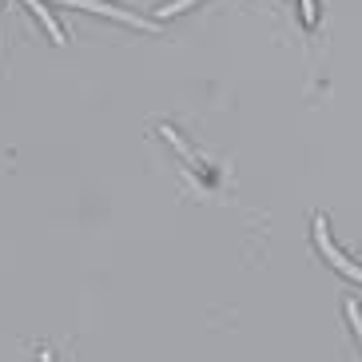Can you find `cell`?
Segmentation results:
<instances>
[{"mask_svg": "<svg viewBox=\"0 0 362 362\" xmlns=\"http://www.w3.org/2000/svg\"><path fill=\"white\" fill-rule=\"evenodd\" d=\"M303 16H307V21H315V4H310V0H303Z\"/></svg>", "mask_w": 362, "mask_h": 362, "instance_id": "6", "label": "cell"}, {"mask_svg": "<svg viewBox=\"0 0 362 362\" xmlns=\"http://www.w3.org/2000/svg\"><path fill=\"white\" fill-rule=\"evenodd\" d=\"M315 239H319V251L327 255V263L334 267V271H342L346 279H354V283H362V267L351 263V259L342 255L339 247L330 243V231H327V219H315Z\"/></svg>", "mask_w": 362, "mask_h": 362, "instance_id": "1", "label": "cell"}, {"mask_svg": "<svg viewBox=\"0 0 362 362\" xmlns=\"http://www.w3.org/2000/svg\"><path fill=\"white\" fill-rule=\"evenodd\" d=\"M192 4H199V0H171V4H163V8H160V16H175V12L192 8Z\"/></svg>", "mask_w": 362, "mask_h": 362, "instance_id": "4", "label": "cell"}, {"mask_svg": "<svg viewBox=\"0 0 362 362\" xmlns=\"http://www.w3.org/2000/svg\"><path fill=\"white\" fill-rule=\"evenodd\" d=\"M28 8H33V12H36V16H40V24H44V28H48V36H52V40H56V44L64 40V33H60V24H56V21H52V16H48V8H44L40 0H28Z\"/></svg>", "mask_w": 362, "mask_h": 362, "instance_id": "3", "label": "cell"}, {"mask_svg": "<svg viewBox=\"0 0 362 362\" xmlns=\"http://www.w3.org/2000/svg\"><path fill=\"white\" fill-rule=\"evenodd\" d=\"M346 315H351V327H354V334L362 339V310H358V303H346Z\"/></svg>", "mask_w": 362, "mask_h": 362, "instance_id": "5", "label": "cell"}, {"mask_svg": "<svg viewBox=\"0 0 362 362\" xmlns=\"http://www.w3.org/2000/svg\"><path fill=\"white\" fill-rule=\"evenodd\" d=\"M60 4H72V8H88V12H100V16H112V21H119V24H132V28H144V33H160V24L144 21V16H136V12L112 8V4H104V0H60Z\"/></svg>", "mask_w": 362, "mask_h": 362, "instance_id": "2", "label": "cell"}]
</instances>
